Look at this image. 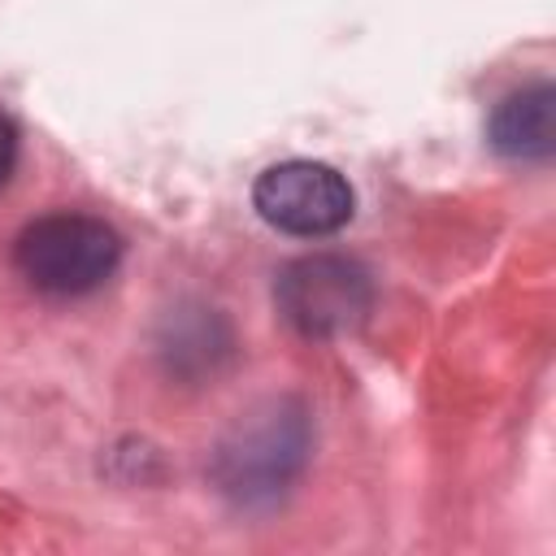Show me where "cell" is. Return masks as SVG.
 Listing matches in <instances>:
<instances>
[{"label": "cell", "instance_id": "obj_4", "mask_svg": "<svg viewBox=\"0 0 556 556\" xmlns=\"http://www.w3.org/2000/svg\"><path fill=\"white\" fill-rule=\"evenodd\" d=\"M304 460V426L300 417H265L252 430H239L235 443L222 447L217 478L235 500H269Z\"/></svg>", "mask_w": 556, "mask_h": 556}, {"label": "cell", "instance_id": "obj_5", "mask_svg": "<svg viewBox=\"0 0 556 556\" xmlns=\"http://www.w3.org/2000/svg\"><path fill=\"white\" fill-rule=\"evenodd\" d=\"M486 139L500 156L547 161L556 148V91L547 83L504 96L486 122Z\"/></svg>", "mask_w": 556, "mask_h": 556}, {"label": "cell", "instance_id": "obj_1", "mask_svg": "<svg viewBox=\"0 0 556 556\" xmlns=\"http://www.w3.org/2000/svg\"><path fill=\"white\" fill-rule=\"evenodd\" d=\"M122 261V239L104 217L91 213H48L22 226L13 243L17 274L43 295H87L113 278Z\"/></svg>", "mask_w": 556, "mask_h": 556}, {"label": "cell", "instance_id": "obj_2", "mask_svg": "<svg viewBox=\"0 0 556 556\" xmlns=\"http://www.w3.org/2000/svg\"><path fill=\"white\" fill-rule=\"evenodd\" d=\"M278 313L304 339H339L352 334L374 308L369 269L339 252H313L291 261L274 282Z\"/></svg>", "mask_w": 556, "mask_h": 556}, {"label": "cell", "instance_id": "obj_6", "mask_svg": "<svg viewBox=\"0 0 556 556\" xmlns=\"http://www.w3.org/2000/svg\"><path fill=\"white\" fill-rule=\"evenodd\" d=\"M13 165H17V126H13V117L0 109V187L13 178Z\"/></svg>", "mask_w": 556, "mask_h": 556}, {"label": "cell", "instance_id": "obj_3", "mask_svg": "<svg viewBox=\"0 0 556 556\" xmlns=\"http://www.w3.org/2000/svg\"><path fill=\"white\" fill-rule=\"evenodd\" d=\"M252 204L274 230L321 239L348 226L356 195L348 178L326 161H278L252 182Z\"/></svg>", "mask_w": 556, "mask_h": 556}]
</instances>
